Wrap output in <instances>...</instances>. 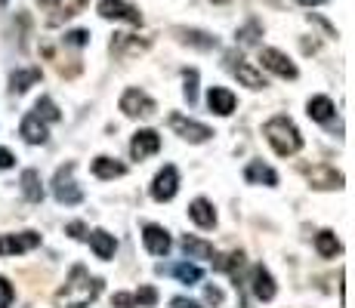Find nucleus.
Segmentation results:
<instances>
[{"instance_id":"nucleus-20","label":"nucleus","mask_w":355,"mask_h":308,"mask_svg":"<svg viewBox=\"0 0 355 308\" xmlns=\"http://www.w3.org/2000/svg\"><path fill=\"white\" fill-rule=\"evenodd\" d=\"M210 262H214L216 271H232L235 280H238V271H241V265H244V253L241 250H235V253H214V256H210Z\"/></svg>"},{"instance_id":"nucleus-43","label":"nucleus","mask_w":355,"mask_h":308,"mask_svg":"<svg viewBox=\"0 0 355 308\" xmlns=\"http://www.w3.org/2000/svg\"><path fill=\"white\" fill-rule=\"evenodd\" d=\"M214 3H229V0H214Z\"/></svg>"},{"instance_id":"nucleus-24","label":"nucleus","mask_w":355,"mask_h":308,"mask_svg":"<svg viewBox=\"0 0 355 308\" xmlns=\"http://www.w3.org/2000/svg\"><path fill=\"white\" fill-rule=\"evenodd\" d=\"M182 250H186V256L189 259H210L214 256V244H207V241H201V237H195V235H186L182 237Z\"/></svg>"},{"instance_id":"nucleus-13","label":"nucleus","mask_w":355,"mask_h":308,"mask_svg":"<svg viewBox=\"0 0 355 308\" xmlns=\"http://www.w3.org/2000/svg\"><path fill=\"white\" fill-rule=\"evenodd\" d=\"M259 62H263V68H269V71H275L278 78H284V80H293L297 78V65L284 56V53H278V50H263L259 53Z\"/></svg>"},{"instance_id":"nucleus-38","label":"nucleus","mask_w":355,"mask_h":308,"mask_svg":"<svg viewBox=\"0 0 355 308\" xmlns=\"http://www.w3.org/2000/svg\"><path fill=\"white\" fill-rule=\"evenodd\" d=\"M112 305H118V308H133V305H136V299L130 296V293H118V296L112 299Z\"/></svg>"},{"instance_id":"nucleus-41","label":"nucleus","mask_w":355,"mask_h":308,"mask_svg":"<svg viewBox=\"0 0 355 308\" xmlns=\"http://www.w3.org/2000/svg\"><path fill=\"white\" fill-rule=\"evenodd\" d=\"M297 3H303V6H318V3H324V0H297Z\"/></svg>"},{"instance_id":"nucleus-19","label":"nucleus","mask_w":355,"mask_h":308,"mask_svg":"<svg viewBox=\"0 0 355 308\" xmlns=\"http://www.w3.org/2000/svg\"><path fill=\"white\" fill-rule=\"evenodd\" d=\"M244 179H248L250 185H278V173L272 167H266L263 161H250L248 170H244Z\"/></svg>"},{"instance_id":"nucleus-42","label":"nucleus","mask_w":355,"mask_h":308,"mask_svg":"<svg viewBox=\"0 0 355 308\" xmlns=\"http://www.w3.org/2000/svg\"><path fill=\"white\" fill-rule=\"evenodd\" d=\"M40 3H44V6H56L59 0H40Z\"/></svg>"},{"instance_id":"nucleus-21","label":"nucleus","mask_w":355,"mask_h":308,"mask_svg":"<svg viewBox=\"0 0 355 308\" xmlns=\"http://www.w3.org/2000/svg\"><path fill=\"white\" fill-rule=\"evenodd\" d=\"M124 173H127V167L121 161H114V157H96L93 161V176L96 179H118Z\"/></svg>"},{"instance_id":"nucleus-40","label":"nucleus","mask_w":355,"mask_h":308,"mask_svg":"<svg viewBox=\"0 0 355 308\" xmlns=\"http://www.w3.org/2000/svg\"><path fill=\"white\" fill-rule=\"evenodd\" d=\"M173 308H201V305L192 302V299H186V296H176L173 299Z\"/></svg>"},{"instance_id":"nucleus-27","label":"nucleus","mask_w":355,"mask_h":308,"mask_svg":"<svg viewBox=\"0 0 355 308\" xmlns=\"http://www.w3.org/2000/svg\"><path fill=\"white\" fill-rule=\"evenodd\" d=\"M37 80H40V71H37V68H25V71H16V74L10 78V90L16 93V96H22L31 84H37Z\"/></svg>"},{"instance_id":"nucleus-11","label":"nucleus","mask_w":355,"mask_h":308,"mask_svg":"<svg viewBox=\"0 0 355 308\" xmlns=\"http://www.w3.org/2000/svg\"><path fill=\"white\" fill-rule=\"evenodd\" d=\"M148 46H152V40H148V37H136V34H114V40H112V53L118 59L139 56V53H146Z\"/></svg>"},{"instance_id":"nucleus-10","label":"nucleus","mask_w":355,"mask_h":308,"mask_svg":"<svg viewBox=\"0 0 355 308\" xmlns=\"http://www.w3.org/2000/svg\"><path fill=\"white\" fill-rule=\"evenodd\" d=\"M99 16L102 19H121L130 25H142V12L130 6L127 0H99Z\"/></svg>"},{"instance_id":"nucleus-37","label":"nucleus","mask_w":355,"mask_h":308,"mask_svg":"<svg viewBox=\"0 0 355 308\" xmlns=\"http://www.w3.org/2000/svg\"><path fill=\"white\" fill-rule=\"evenodd\" d=\"M204 299H207L210 305H223V290L220 287H207V290H204Z\"/></svg>"},{"instance_id":"nucleus-15","label":"nucleus","mask_w":355,"mask_h":308,"mask_svg":"<svg viewBox=\"0 0 355 308\" xmlns=\"http://www.w3.org/2000/svg\"><path fill=\"white\" fill-rule=\"evenodd\" d=\"M250 290H254V296L259 302H272V299H275V280H272V275L263 265L250 269Z\"/></svg>"},{"instance_id":"nucleus-26","label":"nucleus","mask_w":355,"mask_h":308,"mask_svg":"<svg viewBox=\"0 0 355 308\" xmlns=\"http://www.w3.org/2000/svg\"><path fill=\"white\" fill-rule=\"evenodd\" d=\"M22 194L28 197L31 203H37L44 197V185H40V173L37 170H25L22 173Z\"/></svg>"},{"instance_id":"nucleus-33","label":"nucleus","mask_w":355,"mask_h":308,"mask_svg":"<svg viewBox=\"0 0 355 308\" xmlns=\"http://www.w3.org/2000/svg\"><path fill=\"white\" fill-rule=\"evenodd\" d=\"M136 305H155V302H158V290H155V287H142V290L139 293H136Z\"/></svg>"},{"instance_id":"nucleus-35","label":"nucleus","mask_w":355,"mask_h":308,"mask_svg":"<svg viewBox=\"0 0 355 308\" xmlns=\"http://www.w3.org/2000/svg\"><path fill=\"white\" fill-rule=\"evenodd\" d=\"M65 44H68V46H87V44H90V31H84V28L68 31V34H65Z\"/></svg>"},{"instance_id":"nucleus-28","label":"nucleus","mask_w":355,"mask_h":308,"mask_svg":"<svg viewBox=\"0 0 355 308\" xmlns=\"http://www.w3.org/2000/svg\"><path fill=\"white\" fill-rule=\"evenodd\" d=\"M315 250L322 253L324 259H334L340 250H343V244L337 241V235H334V231H322V235L315 237Z\"/></svg>"},{"instance_id":"nucleus-29","label":"nucleus","mask_w":355,"mask_h":308,"mask_svg":"<svg viewBox=\"0 0 355 308\" xmlns=\"http://www.w3.org/2000/svg\"><path fill=\"white\" fill-rule=\"evenodd\" d=\"M34 114H37L40 120H59V108H56V102H53L50 96H40L37 105H34Z\"/></svg>"},{"instance_id":"nucleus-14","label":"nucleus","mask_w":355,"mask_h":308,"mask_svg":"<svg viewBox=\"0 0 355 308\" xmlns=\"http://www.w3.org/2000/svg\"><path fill=\"white\" fill-rule=\"evenodd\" d=\"M173 37L180 40V44H186V46H195V50H216L220 46V40L214 37V34H207V31H198V28H173Z\"/></svg>"},{"instance_id":"nucleus-36","label":"nucleus","mask_w":355,"mask_h":308,"mask_svg":"<svg viewBox=\"0 0 355 308\" xmlns=\"http://www.w3.org/2000/svg\"><path fill=\"white\" fill-rule=\"evenodd\" d=\"M65 231L74 237V241H84V237H87V225H84V222H68Z\"/></svg>"},{"instance_id":"nucleus-17","label":"nucleus","mask_w":355,"mask_h":308,"mask_svg":"<svg viewBox=\"0 0 355 308\" xmlns=\"http://www.w3.org/2000/svg\"><path fill=\"white\" fill-rule=\"evenodd\" d=\"M207 105H210V111H214V114H220V118H229V114L235 111V93L226 90V87H210Z\"/></svg>"},{"instance_id":"nucleus-18","label":"nucleus","mask_w":355,"mask_h":308,"mask_svg":"<svg viewBox=\"0 0 355 308\" xmlns=\"http://www.w3.org/2000/svg\"><path fill=\"white\" fill-rule=\"evenodd\" d=\"M46 136H50V133H46V123L40 120L34 111L25 114V118H22V139L31 142V145H44Z\"/></svg>"},{"instance_id":"nucleus-23","label":"nucleus","mask_w":355,"mask_h":308,"mask_svg":"<svg viewBox=\"0 0 355 308\" xmlns=\"http://www.w3.org/2000/svg\"><path fill=\"white\" fill-rule=\"evenodd\" d=\"M189 216L195 219L201 228H214L216 225V213L214 207H210V201H204V197H198V201H192V207H189Z\"/></svg>"},{"instance_id":"nucleus-4","label":"nucleus","mask_w":355,"mask_h":308,"mask_svg":"<svg viewBox=\"0 0 355 308\" xmlns=\"http://www.w3.org/2000/svg\"><path fill=\"white\" fill-rule=\"evenodd\" d=\"M303 176L309 179L312 188H318V191H334V188H343V173L340 170H334V167H327V163H303Z\"/></svg>"},{"instance_id":"nucleus-30","label":"nucleus","mask_w":355,"mask_h":308,"mask_svg":"<svg viewBox=\"0 0 355 308\" xmlns=\"http://www.w3.org/2000/svg\"><path fill=\"white\" fill-rule=\"evenodd\" d=\"M173 271L176 278L182 280V284H198V280H201V269H198V265H189V262H180V265H173Z\"/></svg>"},{"instance_id":"nucleus-8","label":"nucleus","mask_w":355,"mask_h":308,"mask_svg":"<svg viewBox=\"0 0 355 308\" xmlns=\"http://www.w3.org/2000/svg\"><path fill=\"white\" fill-rule=\"evenodd\" d=\"M226 65H229V71L235 74L238 80H241L244 87H250V90H263L266 87V78L257 71V68H250L248 62H244L238 53H226Z\"/></svg>"},{"instance_id":"nucleus-16","label":"nucleus","mask_w":355,"mask_h":308,"mask_svg":"<svg viewBox=\"0 0 355 308\" xmlns=\"http://www.w3.org/2000/svg\"><path fill=\"white\" fill-rule=\"evenodd\" d=\"M142 241H146V250L152 253V256H167L170 253V235L161 225H146V228H142Z\"/></svg>"},{"instance_id":"nucleus-22","label":"nucleus","mask_w":355,"mask_h":308,"mask_svg":"<svg viewBox=\"0 0 355 308\" xmlns=\"http://www.w3.org/2000/svg\"><path fill=\"white\" fill-rule=\"evenodd\" d=\"M90 237V246H93V253H96L99 259H112L114 256V250H118V241H114V235H108V231H93V235H87Z\"/></svg>"},{"instance_id":"nucleus-12","label":"nucleus","mask_w":355,"mask_h":308,"mask_svg":"<svg viewBox=\"0 0 355 308\" xmlns=\"http://www.w3.org/2000/svg\"><path fill=\"white\" fill-rule=\"evenodd\" d=\"M158 152H161V136L155 133V129H139V133L133 136V142H130V154H133L136 161H146V157H152Z\"/></svg>"},{"instance_id":"nucleus-6","label":"nucleus","mask_w":355,"mask_h":308,"mask_svg":"<svg viewBox=\"0 0 355 308\" xmlns=\"http://www.w3.org/2000/svg\"><path fill=\"white\" fill-rule=\"evenodd\" d=\"M170 129H173L176 136H182L186 142H207L210 136V127H204V123H198V120H192V118H182V114H170Z\"/></svg>"},{"instance_id":"nucleus-1","label":"nucleus","mask_w":355,"mask_h":308,"mask_svg":"<svg viewBox=\"0 0 355 308\" xmlns=\"http://www.w3.org/2000/svg\"><path fill=\"white\" fill-rule=\"evenodd\" d=\"M102 293V280L90 278L84 265H74L65 287L56 293V308H87Z\"/></svg>"},{"instance_id":"nucleus-2","label":"nucleus","mask_w":355,"mask_h":308,"mask_svg":"<svg viewBox=\"0 0 355 308\" xmlns=\"http://www.w3.org/2000/svg\"><path fill=\"white\" fill-rule=\"evenodd\" d=\"M263 136L269 139V145L275 148V154H282V157H291L303 148V136H300V129L293 127V120L288 114H275V118L263 127Z\"/></svg>"},{"instance_id":"nucleus-3","label":"nucleus","mask_w":355,"mask_h":308,"mask_svg":"<svg viewBox=\"0 0 355 308\" xmlns=\"http://www.w3.org/2000/svg\"><path fill=\"white\" fill-rule=\"evenodd\" d=\"M53 194H56L59 203H65V207H74V203L84 201V191L78 188V182H74V163L68 161L62 167L56 170V179H53Z\"/></svg>"},{"instance_id":"nucleus-25","label":"nucleus","mask_w":355,"mask_h":308,"mask_svg":"<svg viewBox=\"0 0 355 308\" xmlns=\"http://www.w3.org/2000/svg\"><path fill=\"white\" fill-rule=\"evenodd\" d=\"M309 118L318 123H331L334 118V102L327 96H312L309 99Z\"/></svg>"},{"instance_id":"nucleus-31","label":"nucleus","mask_w":355,"mask_h":308,"mask_svg":"<svg viewBox=\"0 0 355 308\" xmlns=\"http://www.w3.org/2000/svg\"><path fill=\"white\" fill-rule=\"evenodd\" d=\"M259 34H263V25H259L257 19H250V22L238 31V40H241L244 46H250V44H257V40H259Z\"/></svg>"},{"instance_id":"nucleus-9","label":"nucleus","mask_w":355,"mask_h":308,"mask_svg":"<svg viewBox=\"0 0 355 308\" xmlns=\"http://www.w3.org/2000/svg\"><path fill=\"white\" fill-rule=\"evenodd\" d=\"M176 191H180V173H176L173 163H167V167H164L161 173L155 176V182H152V197L164 203V201H173Z\"/></svg>"},{"instance_id":"nucleus-7","label":"nucleus","mask_w":355,"mask_h":308,"mask_svg":"<svg viewBox=\"0 0 355 308\" xmlns=\"http://www.w3.org/2000/svg\"><path fill=\"white\" fill-rule=\"evenodd\" d=\"M40 246L37 231H19V235H3L0 237V256H22V253Z\"/></svg>"},{"instance_id":"nucleus-34","label":"nucleus","mask_w":355,"mask_h":308,"mask_svg":"<svg viewBox=\"0 0 355 308\" xmlns=\"http://www.w3.org/2000/svg\"><path fill=\"white\" fill-rule=\"evenodd\" d=\"M12 299H16V290H12V284L6 278H0V308H10Z\"/></svg>"},{"instance_id":"nucleus-5","label":"nucleus","mask_w":355,"mask_h":308,"mask_svg":"<svg viewBox=\"0 0 355 308\" xmlns=\"http://www.w3.org/2000/svg\"><path fill=\"white\" fill-rule=\"evenodd\" d=\"M121 111H124L127 118H152V114L158 111V105L142 90L130 87V90H124V96H121Z\"/></svg>"},{"instance_id":"nucleus-32","label":"nucleus","mask_w":355,"mask_h":308,"mask_svg":"<svg viewBox=\"0 0 355 308\" xmlns=\"http://www.w3.org/2000/svg\"><path fill=\"white\" fill-rule=\"evenodd\" d=\"M182 80H186V99H189V105H195L198 102V71L195 68H186V71H182Z\"/></svg>"},{"instance_id":"nucleus-44","label":"nucleus","mask_w":355,"mask_h":308,"mask_svg":"<svg viewBox=\"0 0 355 308\" xmlns=\"http://www.w3.org/2000/svg\"><path fill=\"white\" fill-rule=\"evenodd\" d=\"M0 3H6V0H0Z\"/></svg>"},{"instance_id":"nucleus-39","label":"nucleus","mask_w":355,"mask_h":308,"mask_svg":"<svg viewBox=\"0 0 355 308\" xmlns=\"http://www.w3.org/2000/svg\"><path fill=\"white\" fill-rule=\"evenodd\" d=\"M12 163H16V157H12V152H6V148H0V170H10Z\"/></svg>"}]
</instances>
